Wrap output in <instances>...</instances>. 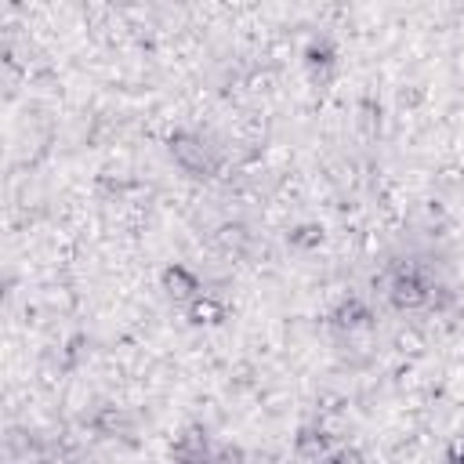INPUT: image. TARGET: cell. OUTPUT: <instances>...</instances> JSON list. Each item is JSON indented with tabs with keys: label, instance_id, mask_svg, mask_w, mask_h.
<instances>
[{
	"label": "cell",
	"instance_id": "obj_1",
	"mask_svg": "<svg viewBox=\"0 0 464 464\" xmlns=\"http://www.w3.org/2000/svg\"><path fill=\"white\" fill-rule=\"evenodd\" d=\"M326 464H359V457H355V453H337V457H330Z\"/></svg>",
	"mask_w": 464,
	"mask_h": 464
}]
</instances>
